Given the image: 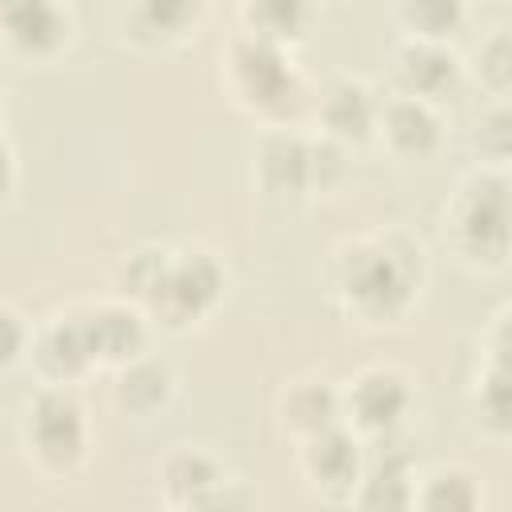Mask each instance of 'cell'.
<instances>
[{
  "label": "cell",
  "instance_id": "obj_1",
  "mask_svg": "<svg viewBox=\"0 0 512 512\" xmlns=\"http://www.w3.org/2000/svg\"><path fill=\"white\" fill-rule=\"evenodd\" d=\"M428 284V252L408 228H372L336 244L328 264L332 304L360 328H400Z\"/></svg>",
  "mask_w": 512,
  "mask_h": 512
},
{
  "label": "cell",
  "instance_id": "obj_2",
  "mask_svg": "<svg viewBox=\"0 0 512 512\" xmlns=\"http://www.w3.org/2000/svg\"><path fill=\"white\" fill-rule=\"evenodd\" d=\"M220 88L260 128H304L316 84L300 72L292 48L236 32L220 48Z\"/></svg>",
  "mask_w": 512,
  "mask_h": 512
},
{
  "label": "cell",
  "instance_id": "obj_3",
  "mask_svg": "<svg viewBox=\"0 0 512 512\" xmlns=\"http://www.w3.org/2000/svg\"><path fill=\"white\" fill-rule=\"evenodd\" d=\"M440 236L452 260L476 276L508 264V172L472 168L440 208Z\"/></svg>",
  "mask_w": 512,
  "mask_h": 512
},
{
  "label": "cell",
  "instance_id": "obj_4",
  "mask_svg": "<svg viewBox=\"0 0 512 512\" xmlns=\"http://www.w3.org/2000/svg\"><path fill=\"white\" fill-rule=\"evenodd\" d=\"M224 292H228V272L216 252L200 244H188V248L164 244V256L136 304L144 308L148 324L172 336H184L224 304Z\"/></svg>",
  "mask_w": 512,
  "mask_h": 512
},
{
  "label": "cell",
  "instance_id": "obj_5",
  "mask_svg": "<svg viewBox=\"0 0 512 512\" xmlns=\"http://www.w3.org/2000/svg\"><path fill=\"white\" fill-rule=\"evenodd\" d=\"M348 148L304 128H264L252 152V180L276 200H308L336 192L348 176Z\"/></svg>",
  "mask_w": 512,
  "mask_h": 512
},
{
  "label": "cell",
  "instance_id": "obj_6",
  "mask_svg": "<svg viewBox=\"0 0 512 512\" xmlns=\"http://www.w3.org/2000/svg\"><path fill=\"white\" fill-rule=\"evenodd\" d=\"M16 436L44 480H72L92 456V420L76 388L40 384L20 408Z\"/></svg>",
  "mask_w": 512,
  "mask_h": 512
},
{
  "label": "cell",
  "instance_id": "obj_7",
  "mask_svg": "<svg viewBox=\"0 0 512 512\" xmlns=\"http://www.w3.org/2000/svg\"><path fill=\"white\" fill-rule=\"evenodd\" d=\"M156 492L164 508L180 512H208V508H236L252 496L232 464L212 452L208 444H176L156 468Z\"/></svg>",
  "mask_w": 512,
  "mask_h": 512
},
{
  "label": "cell",
  "instance_id": "obj_8",
  "mask_svg": "<svg viewBox=\"0 0 512 512\" xmlns=\"http://www.w3.org/2000/svg\"><path fill=\"white\" fill-rule=\"evenodd\" d=\"M416 408L412 376L396 364H364L340 384V420L364 440H392L404 432Z\"/></svg>",
  "mask_w": 512,
  "mask_h": 512
},
{
  "label": "cell",
  "instance_id": "obj_9",
  "mask_svg": "<svg viewBox=\"0 0 512 512\" xmlns=\"http://www.w3.org/2000/svg\"><path fill=\"white\" fill-rule=\"evenodd\" d=\"M292 448H296V472L320 504H352L356 500L368 444L344 420L292 444Z\"/></svg>",
  "mask_w": 512,
  "mask_h": 512
},
{
  "label": "cell",
  "instance_id": "obj_10",
  "mask_svg": "<svg viewBox=\"0 0 512 512\" xmlns=\"http://www.w3.org/2000/svg\"><path fill=\"white\" fill-rule=\"evenodd\" d=\"M68 0H0V52L20 64H52L72 44Z\"/></svg>",
  "mask_w": 512,
  "mask_h": 512
},
{
  "label": "cell",
  "instance_id": "obj_11",
  "mask_svg": "<svg viewBox=\"0 0 512 512\" xmlns=\"http://www.w3.org/2000/svg\"><path fill=\"white\" fill-rule=\"evenodd\" d=\"M24 364L32 368L36 384H52V388H76L84 376L96 372V356L84 332L80 304L52 312L40 328H32Z\"/></svg>",
  "mask_w": 512,
  "mask_h": 512
},
{
  "label": "cell",
  "instance_id": "obj_12",
  "mask_svg": "<svg viewBox=\"0 0 512 512\" xmlns=\"http://www.w3.org/2000/svg\"><path fill=\"white\" fill-rule=\"evenodd\" d=\"M380 92L364 76H332L316 88L312 96V116L308 124L328 136L340 148H360L376 136V116H380Z\"/></svg>",
  "mask_w": 512,
  "mask_h": 512
},
{
  "label": "cell",
  "instance_id": "obj_13",
  "mask_svg": "<svg viewBox=\"0 0 512 512\" xmlns=\"http://www.w3.org/2000/svg\"><path fill=\"white\" fill-rule=\"evenodd\" d=\"M444 136H448V124H444L440 104H428V100H416V96H404V92H392V96L380 100L372 140H380V148L392 160L424 164L444 148Z\"/></svg>",
  "mask_w": 512,
  "mask_h": 512
},
{
  "label": "cell",
  "instance_id": "obj_14",
  "mask_svg": "<svg viewBox=\"0 0 512 512\" xmlns=\"http://www.w3.org/2000/svg\"><path fill=\"white\" fill-rule=\"evenodd\" d=\"M472 408L480 420V436L492 444H508V304H500L480 332V364L472 372Z\"/></svg>",
  "mask_w": 512,
  "mask_h": 512
},
{
  "label": "cell",
  "instance_id": "obj_15",
  "mask_svg": "<svg viewBox=\"0 0 512 512\" xmlns=\"http://www.w3.org/2000/svg\"><path fill=\"white\" fill-rule=\"evenodd\" d=\"M468 64L460 60V52L452 44L440 40H400L392 52V92L428 100V104H444L448 96H456V88L464 84Z\"/></svg>",
  "mask_w": 512,
  "mask_h": 512
},
{
  "label": "cell",
  "instance_id": "obj_16",
  "mask_svg": "<svg viewBox=\"0 0 512 512\" xmlns=\"http://www.w3.org/2000/svg\"><path fill=\"white\" fill-rule=\"evenodd\" d=\"M84 332L96 356V368H120L132 356L148 352V316L140 304L116 296V300H92L80 304Z\"/></svg>",
  "mask_w": 512,
  "mask_h": 512
},
{
  "label": "cell",
  "instance_id": "obj_17",
  "mask_svg": "<svg viewBox=\"0 0 512 512\" xmlns=\"http://www.w3.org/2000/svg\"><path fill=\"white\" fill-rule=\"evenodd\" d=\"M176 368L164 356L140 352L128 364L112 368V404L128 420H156L176 400Z\"/></svg>",
  "mask_w": 512,
  "mask_h": 512
},
{
  "label": "cell",
  "instance_id": "obj_18",
  "mask_svg": "<svg viewBox=\"0 0 512 512\" xmlns=\"http://www.w3.org/2000/svg\"><path fill=\"white\" fill-rule=\"evenodd\" d=\"M208 0H124V36L136 48L164 52L196 36Z\"/></svg>",
  "mask_w": 512,
  "mask_h": 512
},
{
  "label": "cell",
  "instance_id": "obj_19",
  "mask_svg": "<svg viewBox=\"0 0 512 512\" xmlns=\"http://www.w3.org/2000/svg\"><path fill=\"white\" fill-rule=\"evenodd\" d=\"M416 456L392 440H376L364 448V472L356 488V508H412L416 492Z\"/></svg>",
  "mask_w": 512,
  "mask_h": 512
},
{
  "label": "cell",
  "instance_id": "obj_20",
  "mask_svg": "<svg viewBox=\"0 0 512 512\" xmlns=\"http://www.w3.org/2000/svg\"><path fill=\"white\" fill-rule=\"evenodd\" d=\"M276 424L288 444H300L340 424V384L324 376H296L276 396Z\"/></svg>",
  "mask_w": 512,
  "mask_h": 512
},
{
  "label": "cell",
  "instance_id": "obj_21",
  "mask_svg": "<svg viewBox=\"0 0 512 512\" xmlns=\"http://www.w3.org/2000/svg\"><path fill=\"white\" fill-rule=\"evenodd\" d=\"M240 32L280 48H296L316 32L320 0H236Z\"/></svg>",
  "mask_w": 512,
  "mask_h": 512
},
{
  "label": "cell",
  "instance_id": "obj_22",
  "mask_svg": "<svg viewBox=\"0 0 512 512\" xmlns=\"http://www.w3.org/2000/svg\"><path fill=\"white\" fill-rule=\"evenodd\" d=\"M412 508L424 512H476L484 508V476L468 464H432L416 472Z\"/></svg>",
  "mask_w": 512,
  "mask_h": 512
},
{
  "label": "cell",
  "instance_id": "obj_23",
  "mask_svg": "<svg viewBox=\"0 0 512 512\" xmlns=\"http://www.w3.org/2000/svg\"><path fill=\"white\" fill-rule=\"evenodd\" d=\"M392 20L408 40L452 44L472 20V4L468 0H392Z\"/></svg>",
  "mask_w": 512,
  "mask_h": 512
},
{
  "label": "cell",
  "instance_id": "obj_24",
  "mask_svg": "<svg viewBox=\"0 0 512 512\" xmlns=\"http://www.w3.org/2000/svg\"><path fill=\"white\" fill-rule=\"evenodd\" d=\"M472 76L480 80L484 96L488 100H508V88H512V44H508V28H492L476 56H472Z\"/></svg>",
  "mask_w": 512,
  "mask_h": 512
},
{
  "label": "cell",
  "instance_id": "obj_25",
  "mask_svg": "<svg viewBox=\"0 0 512 512\" xmlns=\"http://www.w3.org/2000/svg\"><path fill=\"white\" fill-rule=\"evenodd\" d=\"M472 148L480 156V168H508L512 152V120L508 100H488L472 124Z\"/></svg>",
  "mask_w": 512,
  "mask_h": 512
},
{
  "label": "cell",
  "instance_id": "obj_26",
  "mask_svg": "<svg viewBox=\"0 0 512 512\" xmlns=\"http://www.w3.org/2000/svg\"><path fill=\"white\" fill-rule=\"evenodd\" d=\"M28 340H32V324L24 320V312L12 308L8 300H0V376L24 364Z\"/></svg>",
  "mask_w": 512,
  "mask_h": 512
},
{
  "label": "cell",
  "instance_id": "obj_27",
  "mask_svg": "<svg viewBox=\"0 0 512 512\" xmlns=\"http://www.w3.org/2000/svg\"><path fill=\"white\" fill-rule=\"evenodd\" d=\"M16 184H20V168H16V152H12V144L0 136V212L12 204V196H16Z\"/></svg>",
  "mask_w": 512,
  "mask_h": 512
},
{
  "label": "cell",
  "instance_id": "obj_28",
  "mask_svg": "<svg viewBox=\"0 0 512 512\" xmlns=\"http://www.w3.org/2000/svg\"><path fill=\"white\" fill-rule=\"evenodd\" d=\"M0 124H4V92H0Z\"/></svg>",
  "mask_w": 512,
  "mask_h": 512
}]
</instances>
